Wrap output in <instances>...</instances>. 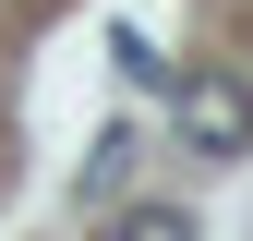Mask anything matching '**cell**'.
Masks as SVG:
<instances>
[{
	"label": "cell",
	"mask_w": 253,
	"mask_h": 241,
	"mask_svg": "<svg viewBox=\"0 0 253 241\" xmlns=\"http://www.w3.org/2000/svg\"><path fill=\"white\" fill-rule=\"evenodd\" d=\"M181 145H193V157H241L253 145V97L229 73H181Z\"/></svg>",
	"instance_id": "cell-1"
},
{
	"label": "cell",
	"mask_w": 253,
	"mask_h": 241,
	"mask_svg": "<svg viewBox=\"0 0 253 241\" xmlns=\"http://www.w3.org/2000/svg\"><path fill=\"white\" fill-rule=\"evenodd\" d=\"M97 241H193V217H181V205H121Z\"/></svg>",
	"instance_id": "cell-2"
}]
</instances>
